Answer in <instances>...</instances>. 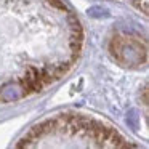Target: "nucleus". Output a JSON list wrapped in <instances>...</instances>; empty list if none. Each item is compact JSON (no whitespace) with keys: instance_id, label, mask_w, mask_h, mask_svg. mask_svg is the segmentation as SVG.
I'll use <instances>...</instances> for the list:
<instances>
[{"instance_id":"f257e3e1","label":"nucleus","mask_w":149,"mask_h":149,"mask_svg":"<svg viewBox=\"0 0 149 149\" xmlns=\"http://www.w3.org/2000/svg\"><path fill=\"white\" fill-rule=\"evenodd\" d=\"M79 19L63 0H0V103L45 90L77 63Z\"/></svg>"},{"instance_id":"f03ea898","label":"nucleus","mask_w":149,"mask_h":149,"mask_svg":"<svg viewBox=\"0 0 149 149\" xmlns=\"http://www.w3.org/2000/svg\"><path fill=\"white\" fill-rule=\"evenodd\" d=\"M116 128L82 114H59L31 128L16 148H132Z\"/></svg>"},{"instance_id":"7ed1b4c3","label":"nucleus","mask_w":149,"mask_h":149,"mask_svg":"<svg viewBox=\"0 0 149 149\" xmlns=\"http://www.w3.org/2000/svg\"><path fill=\"white\" fill-rule=\"evenodd\" d=\"M111 50L123 66H139L146 63V45L136 37H114Z\"/></svg>"},{"instance_id":"20e7f679","label":"nucleus","mask_w":149,"mask_h":149,"mask_svg":"<svg viewBox=\"0 0 149 149\" xmlns=\"http://www.w3.org/2000/svg\"><path fill=\"white\" fill-rule=\"evenodd\" d=\"M127 2H130L143 15H148V0H127Z\"/></svg>"}]
</instances>
